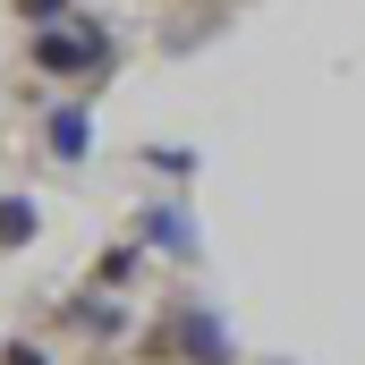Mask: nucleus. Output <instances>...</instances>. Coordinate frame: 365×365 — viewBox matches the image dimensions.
<instances>
[{
	"label": "nucleus",
	"mask_w": 365,
	"mask_h": 365,
	"mask_svg": "<svg viewBox=\"0 0 365 365\" xmlns=\"http://www.w3.org/2000/svg\"><path fill=\"white\" fill-rule=\"evenodd\" d=\"M145 357H162V365H238V331H230V314H221V306L179 297V306H162V314H153Z\"/></svg>",
	"instance_id": "1"
},
{
	"label": "nucleus",
	"mask_w": 365,
	"mask_h": 365,
	"mask_svg": "<svg viewBox=\"0 0 365 365\" xmlns=\"http://www.w3.org/2000/svg\"><path fill=\"white\" fill-rule=\"evenodd\" d=\"M26 68H34V77H51V86H102V77L119 68V43H110V26H93L86 9H77L68 26L26 34Z\"/></svg>",
	"instance_id": "2"
},
{
	"label": "nucleus",
	"mask_w": 365,
	"mask_h": 365,
	"mask_svg": "<svg viewBox=\"0 0 365 365\" xmlns=\"http://www.w3.org/2000/svg\"><path fill=\"white\" fill-rule=\"evenodd\" d=\"M136 247L162 255V264H204L195 204H187V195H153V204H136Z\"/></svg>",
	"instance_id": "3"
},
{
	"label": "nucleus",
	"mask_w": 365,
	"mask_h": 365,
	"mask_svg": "<svg viewBox=\"0 0 365 365\" xmlns=\"http://www.w3.org/2000/svg\"><path fill=\"white\" fill-rule=\"evenodd\" d=\"M43 145H51V162H60V170H77V162L93 153V110H86V102L43 110Z\"/></svg>",
	"instance_id": "4"
},
{
	"label": "nucleus",
	"mask_w": 365,
	"mask_h": 365,
	"mask_svg": "<svg viewBox=\"0 0 365 365\" xmlns=\"http://www.w3.org/2000/svg\"><path fill=\"white\" fill-rule=\"evenodd\" d=\"M145 264H153V255H145L136 238H110V247L93 255V272H86V289H93V297H128V289L145 280Z\"/></svg>",
	"instance_id": "5"
},
{
	"label": "nucleus",
	"mask_w": 365,
	"mask_h": 365,
	"mask_svg": "<svg viewBox=\"0 0 365 365\" xmlns=\"http://www.w3.org/2000/svg\"><path fill=\"white\" fill-rule=\"evenodd\" d=\"M60 323H68V331H102V340H119V331H128L119 297H93V289H77V297L60 306Z\"/></svg>",
	"instance_id": "6"
},
{
	"label": "nucleus",
	"mask_w": 365,
	"mask_h": 365,
	"mask_svg": "<svg viewBox=\"0 0 365 365\" xmlns=\"http://www.w3.org/2000/svg\"><path fill=\"white\" fill-rule=\"evenodd\" d=\"M43 238V204L34 195H0V255H26Z\"/></svg>",
	"instance_id": "7"
},
{
	"label": "nucleus",
	"mask_w": 365,
	"mask_h": 365,
	"mask_svg": "<svg viewBox=\"0 0 365 365\" xmlns=\"http://www.w3.org/2000/svg\"><path fill=\"white\" fill-rule=\"evenodd\" d=\"M136 162H145V170H162V179H195V170H204V162H195V153H187V145H136Z\"/></svg>",
	"instance_id": "8"
},
{
	"label": "nucleus",
	"mask_w": 365,
	"mask_h": 365,
	"mask_svg": "<svg viewBox=\"0 0 365 365\" xmlns=\"http://www.w3.org/2000/svg\"><path fill=\"white\" fill-rule=\"evenodd\" d=\"M9 9H17V26H34V34H51V26L77 17V0H9Z\"/></svg>",
	"instance_id": "9"
},
{
	"label": "nucleus",
	"mask_w": 365,
	"mask_h": 365,
	"mask_svg": "<svg viewBox=\"0 0 365 365\" xmlns=\"http://www.w3.org/2000/svg\"><path fill=\"white\" fill-rule=\"evenodd\" d=\"M0 365H60V357H51V340L17 331V340H0Z\"/></svg>",
	"instance_id": "10"
},
{
	"label": "nucleus",
	"mask_w": 365,
	"mask_h": 365,
	"mask_svg": "<svg viewBox=\"0 0 365 365\" xmlns=\"http://www.w3.org/2000/svg\"><path fill=\"white\" fill-rule=\"evenodd\" d=\"M264 365H289V357H264Z\"/></svg>",
	"instance_id": "11"
}]
</instances>
